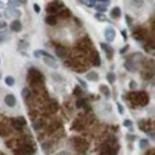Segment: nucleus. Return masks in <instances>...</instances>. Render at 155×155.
I'll return each mask as SVG.
<instances>
[{
  "instance_id": "nucleus-1",
  "label": "nucleus",
  "mask_w": 155,
  "mask_h": 155,
  "mask_svg": "<svg viewBox=\"0 0 155 155\" xmlns=\"http://www.w3.org/2000/svg\"><path fill=\"white\" fill-rule=\"evenodd\" d=\"M116 31L112 27H107L104 30V37L107 42H113L116 38Z\"/></svg>"
},
{
  "instance_id": "nucleus-2",
  "label": "nucleus",
  "mask_w": 155,
  "mask_h": 155,
  "mask_svg": "<svg viewBox=\"0 0 155 155\" xmlns=\"http://www.w3.org/2000/svg\"><path fill=\"white\" fill-rule=\"evenodd\" d=\"M100 45H101V48L105 52V55H106L107 59H108V60L112 59V57H113V56H114V49H113L109 44L104 43V42H101Z\"/></svg>"
},
{
  "instance_id": "nucleus-3",
  "label": "nucleus",
  "mask_w": 155,
  "mask_h": 155,
  "mask_svg": "<svg viewBox=\"0 0 155 155\" xmlns=\"http://www.w3.org/2000/svg\"><path fill=\"white\" fill-rule=\"evenodd\" d=\"M4 15L7 17V18H11V17H19L21 15V12L17 9H14V8H8L6 11H5V14Z\"/></svg>"
},
{
  "instance_id": "nucleus-4",
  "label": "nucleus",
  "mask_w": 155,
  "mask_h": 155,
  "mask_svg": "<svg viewBox=\"0 0 155 155\" xmlns=\"http://www.w3.org/2000/svg\"><path fill=\"white\" fill-rule=\"evenodd\" d=\"M4 102L9 107H14L16 104V98L14 94H8V95H6Z\"/></svg>"
},
{
  "instance_id": "nucleus-5",
  "label": "nucleus",
  "mask_w": 155,
  "mask_h": 155,
  "mask_svg": "<svg viewBox=\"0 0 155 155\" xmlns=\"http://www.w3.org/2000/svg\"><path fill=\"white\" fill-rule=\"evenodd\" d=\"M10 28L13 32L14 33H19L22 30V23L20 22L19 19H14L12 21V23L10 24Z\"/></svg>"
},
{
  "instance_id": "nucleus-6",
  "label": "nucleus",
  "mask_w": 155,
  "mask_h": 155,
  "mask_svg": "<svg viewBox=\"0 0 155 155\" xmlns=\"http://www.w3.org/2000/svg\"><path fill=\"white\" fill-rule=\"evenodd\" d=\"M125 68L127 70V71H130V72H135L138 70V67H137V64L133 61V60H127L125 62L124 64Z\"/></svg>"
},
{
  "instance_id": "nucleus-7",
  "label": "nucleus",
  "mask_w": 155,
  "mask_h": 155,
  "mask_svg": "<svg viewBox=\"0 0 155 155\" xmlns=\"http://www.w3.org/2000/svg\"><path fill=\"white\" fill-rule=\"evenodd\" d=\"M43 61H44V63H45L47 66H49V67H51V68H54V69H57V68H58V64H57L56 61L54 60V59H50V58H48V57H43Z\"/></svg>"
},
{
  "instance_id": "nucleus-8",
  "label": "nucleus",
  "mask_w": 155,
  "mask_h": 155,
  "mask_svg": "<svg viewBox=\"0 0 155 155\" xmlns=\"http://www.w3.org/2000/svg\"><path fill=\"white\" fill-rule=\"evenodd\" d=\"M99 89H100L101 93H102L103 95H104V97H105L106 99H109V97H110V89H109V87H108L107 85L101 84L100 87H99Z\"/></svg>"
},
{
  "instance_id": "nucleus-9",
  "label": "nucleus",
  "mask_w": 155,
  "mask_h": 155,
  "mask_svg": "<svg viewBox=\"0 0 155 155\" xmlns=\"http://www.w3.org/2000/svg\"><path fill=\"white\" fill-rule=\"evenodd\" d=\"M121 14H122V11H121V9H120L119 7L113 8V9L111 10V12H110V15H111V17L114 18V19L119 18V17L121 16Z\"/></svg>"
},
{
  "instance_id": "nucleus-10",
  "label": "nucleus",
  "mask_w": 155,
  "mask_h": 155,
  "mask_svg": "<svg viewBox=\"0 0 155 155\" xmlns=\"http://www.w3.org/2000/svg\"><path fill=\"white\" fill-rule=\"evenodd\" d=\"M86 78L88 79V80H90V81H96V80H98L99 79V74L97 73V72H95V71H90L89 73H87L86 74Z\"/></svg>"
},
{
  "instance_id": "nucleus-11",
  "label": "nucleus",
  "mask_w": 155,
  "mask_h": 155,
  "mask_svg": "<svg viewBox=\"0 0 155 155\" xmlns=\"http://www.w3.org/2000/svg\"><path fill=\"white\" fill-rule=\"evenodd\" d=\"M45 22L48 24V25L50 26H55L56 24V18L55 17V16H53V15H48L46 18H45Z\"/></svg>"
},
{
  "instance_id": "nucleus-12",
  "label": "nucleus",
  "mask_w": 155,
  "mask_h": 155,
  "mask_svg": "<svg viewBox=\"0 0 155 155\" xmlns=\"http://www.w3.org/2000/svg\"><path fill=\"white\" fill-rule=\"evenodd\" d=\"M66 49L64 48V47H58L57 49H56V56H58V57H64L65 56H66Z\"/></svg>"
},
{
  "instance_id": "nucleus-13",
  "label": "nucleus",
  "mask_w": 155,
  "mask_h": 155,
  "mask_svg": "<svg viewBox=\"0 0 155 155\" xmlns=\"http://www.w3.org/2000/svg\"><path fill=\"white\" fill-rule=\"evenodd\" d=\"M106 79H107V81L109 82V83H114L115 81H116V75H115V73H113V72H109V73H107V75H106Z\"/></svg>"
},
{
  "instance_id": "nucleus-14",
  "label": "nucleus",
  "mask_w": 155,
  "mask_h": 155,
  "mask_svg": "<svg viewBox=\"0 0 155 155\" xmlns=\"http://www.w3.org/2000/svg\"><path fill=\"white\" fill-rule=\"evenodd\" d=\"M20 4H21V1H15V0H10V1H8V6H9V8L16 9L18 6H20Z\"/></svg>"
},
{
  "instance_id": "nucleus-15",
  "label": "nucleus",
  "mask_w": 155,
  "mask_h": 155,
  "mask_svg": "<svg viewBox=\"0 0 155 155\" xmlns=\"http://www.w3.org/2000/svg\"><path fill=\"white\" fill-rule=\"evenodd\" d=\"M79 3L81 4H85L86 7L88 8H94L97 5V1L95 0H89V1H79Z\"/></svg>"
},
{
  "instance_id": "nucleus-16",
  "label": "nucleus",
  "mask_w": 155,
  "mask_h": 155,
  "mask_svg": "<svg viewBox=\"0 0 155 155\" xmlns=\"http://www.w3.org/2000/svg\"><path fill=\"white\" fill-rule=\"evenodd\" d=\"M14 82H15V80H14V78L12 77V76H8V77L5 78V83H6L8 86H10V87L14 86Z\"/></svg>"
},
{
  "instance_id": "nucleus-17",
  "label": "nucleus",
  "mask_w": 155,
  "mask_h": 155,
  "mask_svg": "<svg viewBox=\"0 0 155 155\" xmlns=\"http://www.w3.org/2000/svg\"><path fill=\"white\" fill-rule=\"evenodd\" d=\"M29 47V42L26 41L24 39L20 40L19 43H18V50H25Z\"/></svg>"
},
{
  "instance_id": "nucleus-18",
  "label": "nucleus",
  "mask_w": 155,
  "mask_h": 155,
  "mask_svg": "<svg viewBox=\"0 0 155 155\" xmlns=\"http://www.w3.org/2000/svg\"><path fill=\"white\" fill-rule=\"evenodd\" d=\"M94 17H95L97 20L101 21V22L106 21V19H107V17H106V15H105L104 14H100V13H97V14H95Z\"/></svg>"
},
{
  "instance_id": "nucleus-19",
  "label": "nucleus",
  "mask_w": 155,
  "mask_h": 155,
  "mask_svg": "<svg viewBox=\"0 0 155 155\" xmlns=\"http://www.w3.org/2000/svg\"><path fill=\"white\" fill-rule=\"evenodd\" d=\"M95 10L98 12V13H100V14H103V13H105V12H107V8L106 7H104L103 5H102V4H97L95 7Z\"/></svg>"
},
{
  "instance_id": "nucleus-20",
  "label": "nucleus",
  "mask_w": 155,
  "mask_h": 155,
  "mask_svg": "<svg viewBox=\"0 0 155 155\" xmlns=\"http://www.w3.org/2000/svg\"><path fill=\"white\" fill-rule=\"evenodd\" d=\"M50 5H52L53 7H55L56 10H58V9L62 8V7L64 6V4H63V2H62V1H53V2L50 3Z\"/></svg>"
},
{
  "instance_id": "nucleus-21",
  "label": "nucleus",
  "mask_w": 155,
  "mask_h": 155,
  "mask_svg": "<svg viewBox=\"0 0 155 155\" xmlns=\"http://www.w3.org/2000/svg\"><path fill=\"white\" fill-rule=\"evenodd\" d=\"M148 140H147V139H142V140H140V143H139V148H141V149H145L148 146Z\"/></svg>"
},
{
  "instance_id": "nucleus-22",
  "label": "nucleus",
  "mask_w": 155,
  "mask_h": 155,
  "mask_svg": "<svg viewBox=\"0 0 155 155\" xmlns=\"http://www.w3.org/2000/svg\"><path fill=\"white\" fill-rule=\"evenodd\" d=\"M38 53H39L40 56H43L44 57H48V58H50V59H54V60H56V59H55V57L52 56L50 53H48V52L43 51V50H38Z\"/></svg>"
},
{
  "instance_id": "nucleus-23",
  "label": "nucleus",
  "mask_w": 155,
  "mask_h": 155,
  "mask_svg": "<svg viewBox=\"0 0 155 155\" xmlns=\"http://www.w3.org/2000/svg\"><path fill=\"white\" fill-rule=\"evenodd\" d=\"M101 63H102L101 56H100V55L97 53V54L95 55V57H94V65H95L96 67H99V66L101 65Z\"/></svg>"
},
{
  "instance_id": "nucleus-24",
  "label": "nucleus",
  "mask_w": 155,
  "mask_h": 155,
  "mask_svg": "<svg viewBox=\"0 0 155 155\" xmlns=\"http://www.w3.org/2000/svg\"><path fill=\"white\" fill-rule=\"evenodd\" d=\"M85 104H86V103H85L84 99H78L77 102H76V106H77V108H82V107H84Z\"/></svg>"
},
{
  "instance_id": "nucleus-25",
  "label": "nucleus",
  "mask_w": 155,
  "mask_h": 155,
  "mask_svg": "<svg viewBox=\"0 0 155 155\" xmlns=\"http://www.w3.org/2000/svg\"><path fill=\"white\" fill-rule=\"evenodd\" d=\"M117 109H118V112L121 114V115H124L125 114V108L123 106V104L120 103V102H117Z\"/></svg>"
},
{
  "instance_id": "nucleus-26",
  "label": "nucleus",
  "mask_w": 155,
  "mask_h": 155,
  "mask_svg": "<svg viewBox=\"0 0 155 155\" xmlns=\"http://www.w3.org/2000/svg\"><path fill=\"white\" fill-rule=\"evenodd\" d=\"M30 94H31V92H30V90L27 88V87H24L23 89H22V91H21V96L26 99V98H28L29 96H30Z\"/></svg>"
},
{
  "instance_id": "nucleus-27",
  "label": "nucleus",
  "mask_w": 155,
  "mask_h": 155,
  "mask_svg": "<svg viewBox=\"0 0 155 155\" xmlns=\"http://www.w3.org/2000/svg\"><path fill=\"white\" fill-rule=\"evenodd\" d=\"M56 11H57V10H56L55 7H53L52 5H50V4L46 7V12H47L48 14H55V13H56Z\"/></svg>"
},
{
  "instance_id": "nucleus-28",
  "label": "nucleus",
  "mask_w": 155,
  "mask_h": 155,
  "mask_svg": "<svg viewBox=\"0 0 155 155\" xmlns=\"http://www.w3.org/2000/svg\"><path fill=\"white\" fill-rule=\"evenodd\" d=\"M123 126L125 127H131L132 126H133V123H132V121L131 120H129V119H126L125 121H124V123H123Z\"/></svg>"
},
{
  "instance_id": "nucleus-29",
  "label": "nucleus",
  "mask_w": 155,
  "mask_h": 155,
  "mask_svg": "<svg viewBox=\"0 0 155 155\" xmlns=\"http://www.w3.org/2000/svg\"><path fill=\"white\" fill-rule=\"evenodd\" d=\"M15 123L18 124V125L21 126V127H23L24 125H26V121L23 117H18V118L15 120Z\"/></svg>"
},
{
  "instance_id": "nucleus-30",
  "label": "nucleus",
  "mask_w": 155,
  "mask_h": 155,
  "mask_svg": "<svg viewBox=\"0 0 155 155\" xmlns=\"http://www.w3.org/2000/svg\"><path fill=\"white\" fill-rule=\"evenodd\" d=\"M76 78H77V80L78 81V83L80 84V86H81L83 89H86V88H87V83H86L82 78H78V77H77Z\"/></svg>"
},
{
  "instance_id": "nucleus-31",
  "label": "nucleus",
  "mask_w": 155,
  "mask_h": 155,
  "mask_svg": "<svg viewBox=\"0 0 155 155\" xmlns=\"http://www.w3.org/2000/svg\"><path fill=\"white\" fill-rule=\"evenodd\" d=\"M73 94L75 95V96H80L81 94H82V90H81V88L79 87V86H76V88L74 89V91H73Z\"/></svg>"
},
{
  "instance_id": "nucleus-32",
  "label": "nucleus",
  "mask_w": 155,
  "mask_h": 155,
  "mask_svg": "<svg viewBox=\"0 0 155 155\" xmlns=\"http://www.w3.org/2000/svg\"><path fill=\"white\" fill-rule=\"evenodd\" d=\"M138 87V83L135 81V80H130V82H129V88L130 89H132V90H134V89H136Z\"/></svg>"
},
{
  "instance_id": "nucleus-33",
  "label": "nucleus",
  "mask_w": 155,
  "mask_h": 155,
  "mask_svg": "<svg viewBox=\"0 0 155 155\" xmlns=\"http://www.w3.org/2000/svg\"><path fill=\"white\" fill-rule=\"evenodd\" d=\"M131 4H133V6H135V7H137V8H140V7H142L143 5H144V2L143 1H131L130 2Z\"/></svg>"
},
{
  "instance_id": "nucleus-34",
  "label": "nucleus",
  "mask_w": 155,
  "mask_h": 155,
  "mask_svg": "<svg viewBox=\"0 0 155 155\" xmlns=\"http://www.w3.org/2000/svg\"><path fill=\"white\" fill-rule=\"evenodd\" d=\"M129 49V45L128 44H127V45H125L123 48H121L120 49V51H119V53L121 54V55H124V54H126L127 52V50Z\"/></svg>"
},
{
  "instance_id": "nucleus-35",
  "label": "nucleus",
  "mask_w": 155,
  "mask_h": 155,
  "mask_svg": "<svg viewBox=\"0 0 155 155\" xmlns=\"http://www.w3.org/2000/svg\"><path fill=\"white\" fill-rule=\"evenodd\" d=\"M99 2H100L102 5H103L104 7H106V8L111 4V2H110V1H108V0H100Z\"/></svg>"
},
{
  "instance_id": "nucleus-36",
  "label": "nucleus",
  "mask_w": 155,
  "mask_h": 155,
  "mask_svg": "<svg viewBox=\"0 0 155 155\" xmlns=\"http://www.w3.org/2000/svg\"><path fill=\"white\" fill-rule=\"evenodd\" d=\"M34 11H35L36 14H39V13H40V7H39V5H38L37 3H35V4H34Z\"/></svg>"
},
{
  "instance_id": "nucleus-37",
  "label": "nucleus",
  "mask_w": 155,
  "mask_h": 155,
  "mask_svg": "<svg viewBox=\"0 0 155 155\" xmlns=\"http://www.w3.org/2000/svg\"><path fill=\"white\" fill-rule=\"evenodd\" d=\"M126 22L128 26H131V24H132V18L129 16L128 14L126 15Z\"/></svg>"
},
{
  "instance_id": "nucleus-38",
  "label": "nucleus",
  "mask_w": 155,
  "mask_h": 155,
  "mask_svg": "<svg viewBox=\"0 0 155 155\" xmlns=\"http://www.w3.org/2000/svg\"><path fill=\"white\" fill-rule=\"evenodd\" d=\"M122 35H123V37H124V40L125 41H127V31L126 30H123L122 32Z\"/></svg>"
},
{
  "instance_id": "nucleus-39",
  "label": "nucleus",
  "mask_w": 155,
  "mask_h": 155,
  "mask_svg": "<svg viewBox=\"0 0 155 155\" xmlns=\"http://www.w3.org/2000/svg\"><path fill=\"white\" fill-rule=\"evenodd\" d=\"M33 55H34V56H35V58H39V57H40V55H39V53H38V50H35V51H34Z\"/></svg>"
},
{
  "instance_id": "nucleus-40",
  "label": "nucleus",
  "mask_w": 155,
  "mask_h": 155,
  "mask_svg": "<svg viewBox=\"0 0 155 155\" xmlns=\"http://www.w3.org/2000/svg\"><path fill=\"white\" fill-rule=\"evenodd\" d=\"M127 138L128 139L129 141H134V140L136 139V136H135V135H130V134H128V135L127 136Z\"/></svg>"
},
{
  "instance_id": "nucleus-41",
  "label": "nucleus",
  "mask_w": 155,
  "mask_h": 155,
  "mask_svg": "<svg viewBox=\"0 0 155 155\" xmlns=\"http://www.w3.org/2000/svg\"><path fill=\"white\" fill-rule=\"evenodd\" d=\"M7 27V23L5 21H0V29H4Z\"/></svg>"
},
{
  "instance_id": "nucleus-42",
  "label": "nucleus",
  "mask_w": 155,
  "mask_h": 155,
  "mask_svg": "<svg viewBox=\"0 0 155 155\" xmlns=\"http://www.w3.org/2000/svg\"><path fill=\"white\" fill-rule=\"evenodd\" d=\"M109 155H117V152L115 149H110L109 150Z\"/></svg>"
},
{
  "instance_id": "nucleus-43",
  "label": "nucleus",
  "mask_w": 155,
  "mask_h": 155,
  "mask_svg": "<svg viewBox=\"0 0 155 155\" xmlns=\"http://www.w3.org/2000/svg\"><path fill=\"white\" fill-rule=\"evenodd\" d=\"M148 135L149 137H151L152 140H154V133H153V132H148Z\"/></svg>"
},
{
  "instance_id": "nucleus-44",
  "label": "nucleus",
  "mask_w": 155,
  "mask_h": 155,
  "mask_svg": "<svg viewBox=\"0 0 155 155\" xmlns=\"http://www.w3.org/2000/svg\"><path fill=\"white\" fill-rule=\"evenodd\" d=\"M0 9H4V5H3L2 1H0Z\"/></svg>"
},
{
  "instance_id": "nucleus-45",
  "label": "nucleus",
  "mask_w": 155,
  "mask_h": 155,
  "mask_svg": "<svg viewBox=\"0 0 155 155\" xmlns=\"http://www.w3.org/2000/svg\"><path fill=\"white\" fill-rule=\"evenodd\" d=\"M1 78H2V71L0 70V79H1Z\"/></svg>"
},
{
  "instance_id": "nucleus-46",
  "label": "nucleus",
  "mask_w": 155,
  "mask_h": 155,
  "mask_svg": "<svg viewBox=\"0 0 155 155\" xmlns=\"http://www.w3.org/2000/svg\"><path fill=\"white\" fill-rule=\"evenodd\" d=\"M1 16H2V14H0V17H1Z\"/></svg>"
},
{
  "instance_id": "nucleus-47",
  "label": "nucleus",
  "mask_w": 155,
  "mask_h": 155,
  "mask_svg": "<svg viewBox=\"0 0 155 155\" xmlns=\"http://www.w3.org/2000/svg\"><path fill=\"white\" fill-rule=\"evenodd\" d=\"M0 61H1V60H0Z\"/></svg>"
}]
</instances>
